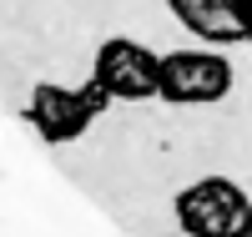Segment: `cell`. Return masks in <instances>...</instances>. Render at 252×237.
Masks as SVG:
<instances>
[{
    "instance_id": "obj_1",
    "label": "cell",
    "mask_w": 252,
    "mask_h": 237,
    "mask_svg": "<svg viewBox=\"0 0 252 237\" xmlns=\"http://www.w3.org/2000/svg\"><path fill=\"white\" fill-rule=\"evenodd\" d=\"M177 222L187 237H242L252 217V197L227 177H202L177 192Z\"/></svg>"
},
{
    "instance_id": "obj_2",
    "label": "cell",
    "mask_w": 252,
    "mask_h": 237,
    "mask_svg": "<svg viewBox=\"0 0 252 237\" xmlns=\"http://www.w3.org/2000/svg\"><path fill=\"white\" fill-rule=\"evenodd\" d=\"M232 91V61L222 51H172L161 56L157 96L172 106H212Z\"/></svg>"
},
{
    "instance_id": "obj_3",
    "label": "cell",
    "mask_w": 252,
    "mask_h": 237,
    "mask_svg": "<svg viewBox=\"0 0 252 237\" xmlns=\"http://www.w3.org/2000/svg\"><path fill=\"white\" fill-rule=\"evenodd\" d=\"M91 76L106 86L116 101H152L161 86V56L152 46H141L131 35H111L106 46L96 51Z\"/></svg>"
},
{
    "instance_id": "obj_4",
    "label": "cell",
    "mask_w": 252,
    "mask_h": 237,
    "mask_svg": "<svg viewBox=\"0 0 252 237\" xmlns=\"http://www.w3.org/2000/svg\"><path fill=\"white\" fill-rule=\"evenodd\" d=\"M26 121L35 126V136H40V141H51V146H66V141H76V136H86V126H91L96 116L86 111V101H81V91H76V86L40 81L35 91H31Z\"/></svg>"
},
{
    "instance_id": "obj_5",
    "label": "cell",
    "mask_w": 252,
    "mask_h": 237,
    "mask_svg": "<svg viewBox=\"0 0 252 237\" xmlns=\"http://www.w3.org/2000/svg\"><path fill=\"white\" fill-rule=\"evenodd\" d=\"M166 5L207 46H237V40H247V0H166Z\"/></svg>"
},
{
    "instance_id": "obj_6",
    "label": "cell",
    "mask_w": 252,
    "mask_h": 237,
    "mask_svg": "<svg viewBox=\"0 0 252 237\" xmlns=\"http://www.w3.org/2000/svg\"><path fill=\"white\" fill-rule=\"evenodd\" d=\"M76 91H81V101H86V111H91V116H101V111H106V106L116 101V96H111V91H106V86H101L96 76H91L86 86H76Z\"/></svg>"
},
{
    "instance_id": "obj_7",
    "label": "cell",
    "mask_w": 252,
    "mask_h": 237,
    "mask_svg": "<svg viewBox=\"0 0 252 237\" xmlns=\"http://www.w3.org/2000/svg\"><path fill=\"white\" fill-rule=\"evenodd\" d=\"M247 46H252V0H247Z\"/></svg>"
},
{
    "instance_id": "obj_8",
    "label": "cell",
    "mask_w": 252,
    "mask_h": 237,
    "mask_svg": "<svg viewBox=\"0 0 252 237\" xmlns=\"http://www.w3.org/2000/svg\"><path fill=\"white\" fill-rule=\"evenodd\" d=\"M242 237H252V217H247V232H242Z\"/></svg>"
}]
</instances>
